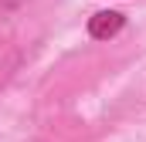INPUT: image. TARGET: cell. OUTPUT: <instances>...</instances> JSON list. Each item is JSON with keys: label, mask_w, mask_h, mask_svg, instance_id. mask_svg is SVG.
<instances>
[{"label": "cell", "mask_w": 146, "mask_h": 142, "mask_svg": "<svg viewBox=\"0 0 146 142\" xmlns=\"http://www.w3.org/2000/svg\"><path fill=\"white\" fill-rule=\"evenodd\" d=\"M24 64V51L17 44H0V91L14 81V74Z\"/></svg>", "instance_id": "obj_2"}, {"label": "cell", "mask_w": 146, "mask_h": 142, "mask_svg": "<svg viewBox=\"0 0 146 142\" xmlns=\"http://www.w3.org/2000/svg\"><path fill=\"white\" fill-rule=\"evenodd\" d=\"M126 27V14L122 10H99L88 17V37L92 41H112Z\"/></svg>", "instance_id": "obj_1"}, {"label": "cell", "mask_w": 146, "mask_h": 142, "mask_svg": "<svg viewBox=\"0 0 146 142\" xmlns=\"http://www.w3.org/2000/svg\"><path fill=\"white\" fill-rule=\"evenodd\" d=\"M27 0H0V14H10V10H21Z\"/></svg>", "instance_id": "obj_3"}]
</instances>
